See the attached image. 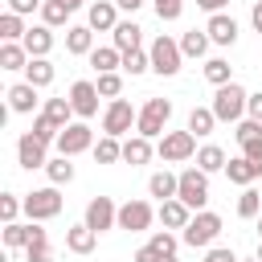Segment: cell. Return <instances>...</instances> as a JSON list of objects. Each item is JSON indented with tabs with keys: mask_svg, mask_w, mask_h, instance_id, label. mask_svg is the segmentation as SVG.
<instances>
[{
	"mask_svg": "<svg viewBox=\"0 0 262 262\" xmlns=\"http://www.w3.org/2000/svg\"><path fill=\"white\" fill-rule=\"evenodd\" d=\"M246 102H250V90L246 86H237V82H225V86H217L213 90V115H217V123H242L246 119Z\"/></svg>",
	"mask_w": 262,
	"mask_h": 262,
	"instance_id": "cell-1",
	"label": "cell"
},
{
	"mask_svg": "<svg viewBox=\"0 0 262 262\" xmlns=\"http://www.w3.org/2000/svg\"><path fill=\"white\" fill-rule=\"evenodd\" d=\"M217 237H221V217H217V213H209V209L192 213V221L180 229V242H184V246H192V250H209Z\"/></svg>",
	"mask_w": 262,
	"mask_h": 262,
	"instance_id": "cell-2",
	"label": "cell"
},
{
	"mask_svg": "<svg viewBox=\"0 0 262 262\" xmlns=\"http://www.w3.org/2000/svg\"><path fill=\"white\" fill-rule=\"evenodd\" d=\"M156 156L164 160V164H184V160H192L196 156V135L184 127V131H164L160 139H156Z\"/></svg>",
	"mask_w": 262,
	"mask_h": 262,
	"instance_id": "cell-3",
	"label": "cell"
},
{
	"mask_svg": "<svg viewBox=\"0 0 262 262\" xmlns=\"http://www.w3.org/2000/svg\"><path fill=\"white\" fill-rule=\"evenodd\" d=\"M151 70L160 74V78H176L180 74V66H184V53H180V41H172L168 33H160L156 41H151Z\"/></svg>",
	"mask_w": 262,
	"mask_h": 262,
	"instance_id": "cell-4",
	"label": "cell"
},
{
	"mask_svg": "<svg viewBox=\"0 0 262 262\" xmlns=\"http://www.w3.org/2000/svg\"><path fill=\"white\" fill-rule=\"evenodd\" d=\"M139 123V111L127 102V98H111L102 106V135H131V127Z\"/></svg>",
	"mask_w": 262,
	"mask_h": 262,
	"instance_id": "cell-5",
	"label": "cell"
},
{
	"mask_svg": "<svg viewBox=\"0 0 262 262\" xmlns=\"http://www.w3.org/2000/svg\"><path fill=\"white\" fill-rule=\"evenodd\" d=\"M168 119H172V102H168V98H147V102L139 106L135 131L147 135V139H160V135L168 131Z\"/></svg>",
	"mask_w": 262,
	"mask_h": 262,
	"instance_id": "cell-6",
	"label": "cell"
},
{
	"mask_svg": "<svg viewBox=\"0 0 262 262\" xmlns=\"http://www.w3.org/2000/svg\"><path fill=\"white\" fill-rule=\"evenodd\" d=\"M176 196H180L192 213H201V209L209 205V172H201L196 164L184 168V172H180V188H176Z\"/></svg>",
	"mask_w": 262,
	"mask_h": 262,
	"instance_id": "cell-7",
	"label": "cell"
},
{
	"mask_svg": "<svg viewBox=\"0 0 262 262\" xmlns=\"http://www.w3.org/2000/svg\"><path fill=\"white\" fill-rule=\"evenodd\" d=\"M61 156H82V151H94V127L86 123V119H74L70 127H61V135H57V143H53Z\"/></svg>",
	"mask_w": 262,
	"mask_h": 262,
	"instance_id": "cell-8",
	"label": "cell"
},
{
	"mask_svg": "<svg viewBox=\"0 0 262 262\" xmlns=\"http://www.w3.org/2000/svg\"><path fill=\"white\" fill-rule=\"evenodd\" d=\"M25 213H29V221H53V217L61 213V192H57V184L33 188V192L25 196Z\"/></svg>",
	"mask_w": 262,
	"mask_h": 262,
	"instance_id": "cell-9",
	"label": "cell"
},
{
	"mask_svg": "<svg viewBox=\"0 0 262 262\" xmlns=\"http://www.w3.org/2000/svg\"><path fill=\"white\" fill-rule=\"evenodd\" d=\"M94 233H106V229H119V205L111 196H90L86 201V217H82Z\"/></svg>",
	"mask_w": 262,
	"mask_h": 262,
	"instance_id": "cell-10",
	"label": "cell"
},
{
	"mask_svg": "<svg viewBox=\"0 0 262 262\" xmlns=\"http://www.w3.org/2000/svg\"><path fill=\"white\" fill-rule=\"evenodd\" d=\"M151 221H156V209L147 205V201H123L119 205V229H127V233H143V229H151Z\"/></svg>",
	"mask_w": 262,
	"mask_h": 262,
	"instance_id": "cell-11",
	"label": "cell"
},
{
	"mask_svg": "<svg viewBox=\"0 0 262 262\" xmlns=\"http://www.w3.org/2000/svg\"><path fill=\"white\" fill-rule=\"evenodd\" d=\"M98 98H102V94H98V86H94L90 78H78V82L70 86V102H74V115H78V119H86V123L98 115Z\"/></svg>",
	"mask_w": 262,
	"mask_h": 262,
	"instance_id": "cell-12",
	"label": "cell"
},
{
	"mask_svg": "<svg viewBox=\"0 0 262 262\" xmlns=\"http://www.w3.org/2000/svg\"><path fill=\"white\" fill-rule=\"evenodd\" d=\"M16 164H20L25 172H33V168H45V164H49V143H41L33 131H25V135L16 139Z\"/></svg>",
	"mask_w": 262,
	"mask_h": 262,
	"instance_id": "cell-13",
	"label": "cell"
},
{
	"mask_svg": "<svg viewBox=\"0 0 262 262\" xmlns=\"http://www.w3.org/2000/svg\"><path fill=\"white\" fill-rule=\"evenodd\" d=\"M37 94H41V90H37L33 82H12L4 98H8V111H12V115H37V106H41Z\"/></svg>",
	"mask_w": 262,
	"mask_h": 262,
	"instance_id": "cell-14",
	"label": "cell"
},
{
	"mask_svg": "<svg viewBox=\"0 0 262 262\" xmlns=\"http://www.w3.org/2000/svg\"><path fill=\"white\" fill-rule=\"evenodd\" d=\"M205 33H209V41H213V45L229 49V45L237 41V20H233L229 12H209V20H205Z\"/></svg>",
	"mask_w": 262,
	"mask_h": 262,
	"instance_id": "cell-15",
	"label": "cell"
},
{
	"mask_svg": "<svg viewBox=\"0 0 262 262\" xmlns=\"http://www.w3.org/2000/svg\"><path fill=\"white\" fill-rule=\"evenodd\" d=\"M86 25H90L94 33H115V25H119V4H115V0H94V4L86 8Z\"/></svg>",
	"mask_w": 262,
	"mask_h": 262,
	"instance_id": "cell-16",
	"label": "cell"
},
{
	"mask_svg": "<svg viewBox=\"0 0 262 262\" xmlns=\"http://www.w3.org/2000/svg\"><path fill=\"white\" fill-rule=\"evenodd\" d=\"M156 221H160L164 229H184V225L192 221V209H188L180 196H172V201H160V209H156Z\"/></svg>",
	"mask_w": 262,
	"mask_h": 262,
	"instance_id": "cell-17",
	"label": "cell"
},
{
	"mask_svg": "<svg viewBox=\"0 0 262 262\" xmlns=\"http://www.w3.org/2000/svg\"><path fill=\"white\" fill-rule=\"evenodd\" d=\"M94 246H98V233H94L86 221H78V225L66 229V250H70V254L86 258V254H94Z\"/></svg>",
	"mask_w": 262,
	"mask_h": 262,
	"instance_id": "cell-18",
	"label": "cell"
},
{
	"mask_svg": "<svg viewBox=\"0 0 262 262\" xmlns=\"http://www.w3.org/2000/svg\"><path fill=\"white\" fill-rule=\"evenodd\" d=\"M66 53L90 57L94 53V29L90 25H66Z\"/></svg>",
	"mask_w": 262,
	"mask_h": 262,
	"instance_id": "cell-19",
	"label": "cell"
},
{
	"mask_svg": "<svg viewBox=\"0 0 262 262\" xmlns=\"http://www.w3.org/2000/svg\"><path fill=\"white\" fill-rule=\"evenodd\" d=\"M20 45L29 49V57H49L53 53V29L49 25H29V33H25Z\"/></svg>",
	"mask_w": 262,
	"mask_h": 262,
	"instance_id": "cell-20",
	"label": "cell"
},
{
	"mask_svg": "<svg viewBox=\"0 0 262 262\" xmlns=\"http://www.w3.org/2000/svg\"><path fill=\"white\" fill-rule=\"evenodd\" d=\"M151 156H156V147H151V139H147V135H139V131H135V135H127V139H123V160H127L131 168L147 164Z\"/></svg>",
	"mask_w": 262,
	"mask_h": 262,
	"instance_id": "cell-21",
	"label": "cell"
},
{
	"mask_svg": "<svg viewBox=\"0 0 262 262\" xmlns=\"http://www.w3.org/2000/svg\"><path fill=\"white\" fill-rule=\"evenodd\" d=\"M139 41H143V29H139L135 20H119V25H115V33H111V45H115L119 53L139 49Z\"/></svg>",
	"mask_w": 262,
	"mask_h": 262,
	"instance_id": "cell-22",
	"label": "cell"
},
{
	"mask_svg": "<svg viewBox=\"0 0 262 262\" xmlns=\"http://www.w3.org/2000/svg\"><path fill=\"white\" fill-rule=\"evenodd\" d=\"M176 188H180V172H151V180H147V196H156V201H172L176 196Z\"/></svg>",
	"mask_w": 262,
	"mask_h": 262,
	"instance_id": "cell-23",
	"label": "cell"
},
{
	"mask_svg": "<svg viewBox=\"0 0 262 262\" xmlns=\"http://www.w3.org/2000/svg\"><path fill=\"white\" fill-rule=\"evenodd\" d=\"M53 78H57V70H53L49 57H29V66H25V82H33L37 90H45V86H53Z\"/></svg>",
	"mask_w": 262,
	"mask_h": 262,
	"instance_id": "cell-24",
	"label": "cell"
},
{
	"mask_svg": "<svg viewBox=\"0 0 262 262\" xmlns=\"http://www.w3.org/2000/svg\"><path fill=\"white\" fill-rule=\"evenodd\" d=\"M225 176H229V184H237V188H250V184L258 180V168H254V160H246V156H233V160L225 164Z\"/></svg>",
	"mask_w": 262,
	"mask_h": 262,
	"instance_id": "cell-25",
	"label": "cell"
},
{
	"mask_svg": "<svg viewBox=\"0 0 262 262\" xmlns=\"http://www.w3.org/2000/svg\"><path fill=\"white\" fill-rule=\"evenodd\" d=\"M225 164H229V156H225V147H217V143H205V147H196V168L201 172H225Z\"/></svg>",
	"mask_w": 262,
	"mask_h": 262,
	"instance_id": "cell-26",
	"label": "cell"
},
{
	"mask_svg": "<svg viewBox=\"0 0 262 262\" xmlns=\"http://www.w3.org/2000/svg\"><path fill=\"white\" fill-rule=\"evenodd\" d=\"M33 225H37V221H29V225H20V221H8V225L0 229V242H4V250H25V246L33 242Z\"/></svg>",
	"mask_w": 262,
	"mask_h": 262,
	"instance_id": "cell-27",
	"label": "cell"
},
{
	"mask_svg": "<svg viewBox=\"0 0 262 262\" xmlns=\"http://www.w3.org/2000/svg\"><path fill=\"white\" fill-rule=\"evenodd\" d=\"M90 66H94V74L123 70V53H119L115 45H94V53H90Z\"/></svg>",
	"mask_w": 262,
	"mask_h": 262,
	"instance_id": "cell-28",
	"label": "cell"
},
{
	"mask_svg": "<svg viewBox=\"0 0 262 262\" xmlns=\"http://www.w3.org/2000/svg\"><path fill=\"white\" fill-rule=\"evenodd\" d=\"M41 115H49L57 127H70V123L78 119V115H74V102H70V94H66V98H45V102H41Z\"/></svg>",
	"mask_w": 262,
	"mask_h": 262,
	"instance_id": "cell-29",
	"label": "cell"
},
{
	"mask_svg": "<svg viewBox=\"0 0 262 262\" xmlns=\"http://www.w3.org/2000/svg\"><path fill=\"white\" fill-rule=\"evenodd\" d=\"M29 66V49L20 41H0V70H25Z\"/></svg>",
	"mask_w": 262,
	"mask_h": 262,
	"instance_id": "cell-30",
	"label": "cell"
},
{
	"mask_svg": "<svg viewBox=\"0 0 262 262\" xmlns=\"http://www.w3.org/2000/svg\"><path fill=\"white\" fill-rule=\"evenodd\" d=\"M209 45H213V41H209L205 29H188V33L180 37V53H184V57H205Z\"/></svg>",
	"mask_w": 262,
	"mask_h": 262,
	"instance_id": "cell-31",
	"label": "cell"
},
{
	"mask_svg": "<svg viewBox=\"0 0 262 262\" xmlns=\"http://www.w3.org/2000/svg\"><path fill=\"white\" fill-rule=\"evenodd\" d=\"M94 160H98V164H119V160H123V139H119V135L94 139Z\"/></svg>",
	"mask_w": 262,
	"mask_h": 262,
	"instance_id": "cell-32",
	"label": "cell"
},
{
	"mask_svg": "<svg viewBox=\"0 0 262 262\" xmlns=\"http://www.w3.org/2000/svg\"><path fill=\"white\" fill-rule=\"evenodd\" d=\"M45 176H49V184H57V188H61V184H70V180H74V164H70V156H61V151H57V156H49Z\"/></svg>",
	"mask_w": 262,
	"mask_h": 262,
	"instance_id": "cell-33",
	"label": "cell"
},
{
	"mask_svg": "<svg viewBox=\"0 0 262 262\" xmlns=\"http://www.w3.org/2000/svg\"><path fill=\"white\" fill-rule=\"evenodd\" d=\"M205 82L217 90V86H225V82H233V66L225 61V57H209L205 61Z\"/></svg>",
	"mask_w": 262,
	"mask_h": 262,
	"instance_id": "cell-34",
	"label": "cell"
},
{
	"mask_svg": "<svg viewBox=\"0 0 262 262\" xmlns=\"http://www.w3.org/2000/svg\"><path fill=\"white\" fill-rule=\"evenodd\" d=\"M213 127H217V115H213V106H192V111H188V131H192L196 139H201V135H209Z\"/></svg>",
	"mask_w": 262,
	"mask_h": 262,
	"instance_id": "cell-35",
	"label": "cell"
},
{
	"mask_svg": "<svg viewBox=\"0 0 262 262\" xmlns=\"http://www.w3.org/2000/svg\"><path fill=\"white\" fill-rule=\"evenodd\" d=\"M258 213H262V192L250 184V188H242V196H237V217H242V221H258Z\"/></svg>",
	"mask_w": 262,
	"mask_h": 262,
	"instance_id": "cell-36",
	"label": "cell"
},
{
	"mask_svg": "<svg viewBox=\"0 0 262 262\" xmlns=\"http://www.w3.org/2000/svg\"><path fill=\"white\" fill-rule=\"evenodd\" d=\"M66 20H70V4H66V0H45V4H41V25L61 29Z\"/></svg>",
	"mask_w": 262,
	"mask_h": 262,
	"instance_id": "cell-37",
	"label": "cell"
},
{
	"mask_svg": "<svg viewBox=\"0 0 262 262\" xmlns=\"http://www.w3.org/2000/svg\"><path fill=\"white\" fill-rule=\"evenodd\" d=\"M25 16L20 12H4L0 16V41H25Z\"/></svg>",
	"mask_w": 262,
	"mask_h": 262,
	"instance_id": "cell-38",
	"label": "cell"
},
{
	"mask_svg": "<svg viewBox=\"0 0 262 262\" xmlns=\"http://www.w3.org/2000/svg\"><path fill=\"white\" fill-rule=\"evenodd\" d=\"M147 70H151V53H143V49H131V53H123V74L139 78V74H147Z\"/></svg>",
	"mask_w": 262,
	"mask_h": 262,
	"instance_id": "cell-39",
	"label": "cell"
},
{
	"mask_svg": "<svg viewBox=\"0 0 262 262\" xmlns=\"http://www.w3.org/2000/svg\"><path fill=\"white\" fill-rule=\"evenodd\" d=\"M94 86H98V94L111 102V98H119V94H123V74H119V70H111V74H98V78H94Z\"/></svg>",
	"mask_w": 262,
	"mask_h": 262,
	"instance_id": "cell-40",
	"label": "cell"
},
{
	"mask_svg": "<svg viewBox=\"0 0 262 262\" xmlns=\"http://www.w3.org/2000/svg\"><path fill=\"white\" fill-rule=\"evenodd\" d=\"M33 135H37L41 143H57L61 127H57V123H53L49 115H41V111H37V115H33Z\"/></svg>",
	"mask_w": 262,
	"mask_h": 262,
	"instance_id": "cell-41",
	"label": "cell"
},
{
	"mask_svg": "<svg viewBox=\"0 0 262 262\" xmlns=\"http://www.w3.org/2000/svg\"><path fill=\"white\" fill-rule=\"evenodd\" d=\"M147 246H151L156 254H176V250H180V237H176L172 229H156V233L147 237Z\"/></svg>",
	"mask_w": 262,
	"mask_h": 262,
	"instance_id": "cell-42",
	"label": "cell"
},
{
	"mask_svg": "<svg viewBox=\"0 0 262 262\" xmlns=\"http://www.w3.org/2000/svg\"><path fill=\"white\" fill-rule=\"evenodd\" d=\"M233 135H237V143H250V139H262V123L246 115L242 123H233Z\"/></svg>",
	"mask_w": 262,
	"mask_h": 262,
	"instance_id": "cell-43",
	"label": "cell"
},
{
	"mask_svg": "<svg viewBox=\"0 0 262 262\" xmlns=\"http://www.w3.org/2000/svg\"><path fill=\"white\" fill-rule=\"evenodd\" d=\"M25 258H29V262H53V246H49V237L29 242V246H25Z\"/></svg>",
	"mask_w": 262,
	"mask_h": 262,
	"instance_id": "cell-44",
	"label": "cell"
},
{
	"mask_svg": "<svg viewBox=\"0 0 262 262\" xmlns=\"http://www.w3.org/2000/svg\"><path fill=\"white\" fill-rule=\"evenodd\" d=\"M20 209H25V196H16V192H4V196H0V217H4V225L16 221Z\"/></svg>",
	"mask_w": 262,
	"mask_h": 262,
	"instance_id": "cell-45",
	"label": "cell"
},
{
	"mask_svg": "<svg viewBox=\"0 0 262 262\" xmlns=\"http://www.w3.org/2000/svg\"><path fill=\"white\" fill-rule=\"evenodd\" d=\"M151 8H156V16H160V20H180L184 0H151Z\"/></svg>",
	"mask_w": 262,
	"mask_h": 262,
	"instance_id": "cell-46",
	"label": "cell"
},
{
	"mask_svg": "<svg viewBox=\"0 0 262 262\" xmlns=\"http://www.w3.org/2000/svg\"><path fill=\"white\" fill-rule=\"evenodd\" d=\"M242 156H246V160H254V168H258V176H262V139L242 143Z\"/></svg>",
	"mask_w": 262,
	"mask_h": 262,
	"instance_id": "cell-47",
	"label": "cell"
},
{
	"mask_svg": "<svg viewBox=\"0 0 262 262\" xmlns=\"http://www.w3.org/2000/svg\"><path fill=\"white\" fill-rule=\"evenodd\" d=\"M205 262H237V254L229 246H209L205 250Z\"/></svg>",
	"mask_w": 262,
	"mask_h": 262,
	"instance_id": "cell-48",
	"label": "cell"
},
{
	"mask_svg": "<svg viewBox=\"0 0 262 262\" xmlns=\"http://www.w3.org/2000/svg\"><path fill=\"white\" fill-rule=\"evenodd\" d=\"M41 4H45V0H8V12L29 16V12H41Z\"/></svg>",
	"mask_w": 262,
	"mask_h": 262,
	"instance_id": "cell-49",
	"label": "cell"
},
{
	"mask_svg": "<svg viewBox=\"0 0 262 262\" xmlns=\"http://www.w3.org/2000/svg\"><path fill=\"white\" fill-rule=\"evenodd\" d=\"M246 115L262 123V90H254V94H250V102H246Z\"/></svg>",
	"mask_w": 262,
	"mask_h": 262,
	"instance_id": "cell-50",
	"label": "cell"
},
{
	"mask_svg": "<svg viewBox=\"0 0 262 262\" xmlns=\"http://www.w3.org/2000/svg\"><path fill=\"white\" fill-rule=\"evenodd\" d=\"M131 262H160V254H156L151 246H139V250L131 254Z\"/></svg>",
	"mask_w": 262,
	"mask_h": 262,
	"instance_id": "cell-51",
	"label": "cell"
},
{
	"mask_svg": "<svg viewBox=\"0 0 262 262\" xmlns=\"http://www.w3.org/2000/svg\"><path fill=\"white\" fill-rule=\"evenodd\" d=\"M250 25H254V33H262V0L250 8Z\"/></svg>",
	"mask_w": 262,
	"mask_h": 262,
	"instance_id": "cell-52",
	"label": "cell"
},
{
	"mask_svg": "<svg viewBox=\"0 0 262 262\" xmlns=\"http://www.w3.org/2000/svg\"><path fill=\"white\" fill-rule=\"evenodd\" d=\"M196 4H201L205 12H225V4H229V0H196Z\"/></svg>",
	"mask_w": 262,
	"mask_h": 262,
	"instance_id": "cell-53",
	"label": "cell"
},
{
	"mask_svg": "<svg viewBox=\"0 0 262 262\" xmlns=\"http://www.w3.org/2000/svg\"><path fill=\"white\" fill-rule=\"evenodd\" d=\"M115 4H119V12H135L143 0H115Z\"/></svg>",
	"mask_w": 262,
	"mask_h": 262,
	"instance_id": "cell-54",
	"label": "cell"
},
{
	"mask_svg": "<svg viewBox=\"0 0 262 262\" xmlns=\"http://www.w3.org/2000/svg\"><path fill=\"white\" fill-rule=\"evenodd\" d=\"M66 4H70V12H74V8H90L94 0H66Z\"/></svg>",
	"mask_w": 262,
	"mask_h": 262,
	"instance_id": "cell-55",
	"label": "cell"
},
{
	"mask_svg": "<svg viewBox=\"0 0 262 262\" xmlns=\"http://www.w3.org/2000/svg\"><path fill=\"white\" fill-rule=\"evenodd\" d=\"M160 262H176V254H160Z\"/></svg>",
	"mask_w": 262,
	"mask_h": 262,
	"instance_id": "cell-56",
	"label": "cell"
},
{
	"mask_svg": "<svg viewBox=\"0 0 262 262\" xmlns=\"http://www.w3.org/2000/svg\"><path fill=\"white\" fill-rule=\"evenodd\" d=\"M237 262H262V258H258V254H254V258H237Z\"/></svg>",
	"mask_w": 262,
	"mask_h": 262,
	"instance_id": "cell-57",
	"label": "cell"
},
{
	"mask_svg": "<svg viewBox=\"0 0 262 262\" xmlns=\"http://www.w3.org/2000/svg\"><path fill=\"white\" fill-rule=\"evenodd\" d=\"M258 237H262V213H258Z\"/></svg>",
	"mask_w": 262,
	"mask_h": 262,
	"instance_id": "cell-58",
	"label": "cell"
},
{
	"mask_svg": "<svg viewBox=\"0 0 262 262\" xmlns=\"http://www.w3.org/2000/svg\"><path fill=\"white\" fill-rule=\"evenodd\" d=\"M258 258H262V242H258Z\"/></svg>",
	"mask_w": 262,
	"mask_h": 262,
	"instance_id": "cell-59",
	"label": "cell"
}]
</instances>
